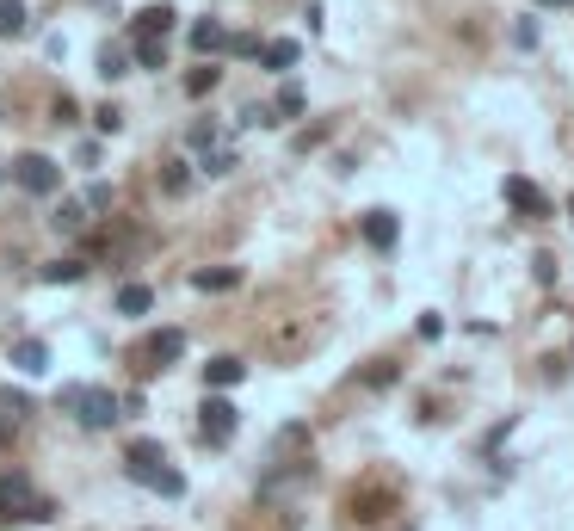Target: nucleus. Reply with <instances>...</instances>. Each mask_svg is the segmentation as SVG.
Returning a JSON list of instances; mask_svg holds the SVG:
<instances>
[{
  "label": "nucleus",
  "instance_id": "obj_1",
  "mask_svg": "<svg viewBox=\"0 0 574 531\" xmlns=\"http://www.w3.org/2000/svg\"><path fill=\"white\" fill-rule=\"evenodd\" d=\"M124 470H130V482L155 488V494H186V476L167 470L161 439H130V445H124Z\"/></svg>",
  "mask_w": 574,
  "mask_h": 531
},
{
  "label": "nucleus",
  "instance_id": "obj_2",
  "mask_svg": "<svg viewBox=\"0 0 574 531\" xmlns=\"http://www.w3.org/2000/svg\"><path fill=\"white\" fill-rule=\"evenodd\" d=\"M56 402L75 414L81 427H93V433H105V427L118 420V396H112V389H99V383H62Z\"/></svg>",
  "mask_w": 574,
  "mask_h": 531
},
{
  "label": "nucleus",
  "instance_id": "obj_3",
  "mask_svg": "<svg viewBox=\"0 0 574 531\" xmlns=\"http://www.w3.org/2000/svg\"><path fill=\"white\" fill-rule=\"evenodd\" d=\"M13 513H25V519H56V507H50L25 476H0V519H13Z\"/></svg>",
  "mask_w": 574,
  "mask_h": 531
},
{
  "label": "nucleus",
  "instance_id": "obj_4",
  "mask_svg": "<svg viewBox=\"0 0 574 531\" xmlns=\"http://www.w3.org/2000/svg\"><path fill=\"white\" fill-rule=\"evenodd\" d=\"M235 427H241V408L223 402V396H204V408H198V439H204V445H229Z\"/></svg>",
  "mask_w": 574,
  "mask_h": 531
},
{
  "label": "nucleus",
  "instance_id": "obj_5",
  "mask_svg": "<svg viewBox=\"0 0 574 531\" xmlns=\"http://www.w3.org/2000/svg\"><path fill=\"white\" fill-rule=\"evenodd\" d=\"M346 513H352L358 525H377V519L396 513V488H389V482H365V488H352V494H346Z\"/></svg>",
  "mask_w": 574,
  "mask_h": 531
},
{
  "label": "nucleus",
  "instance_id": "obj_6",
  "mask_svg": "<svg viewBox=\"0 0 574 531\" xmlns=\"http://www.w3.org/2000/svg\"><path fill=\"white\" fill-rule=\"evenodd\" d=\"M13 180L31 192V198H50L56 186H62V167L50 161V155H19V167H13Z\"/></svg>",
  "mask_w": 574,
  "mask_h": 531
},
{
  "label": "nucleus",
  "instance_id": "obj_7",
  "mask_svg": "<svg viewBox=\"0 0 574 531\" xmlns=\"http://www.w3.org/2000/svg\"><path fill=\"white\" fill-rule=\"evenodd\" d=\"M179 352H186V334H179V328H161V334H155L149 346L136 352V359H142L136 371H142V377H149V371H167V365L179 359Z\"/></svg>",
  "mask_w": 574,
  "mask_h": 531
},
{
  "label": "nucleus",
  "instance_id": "obj_8",
  "mask_svg": "<svg viewBox=\"0 0 574 531\" xmlns=\"http://www.w3.org/2000/svg\"><path fill=\"white\" fill-rule=\"evenodd\" d=\"M365 241L377 247V254H389V247H396V235H402V223H396V210H365Z\"/></svg>",
  "mask_w": 574,
  "mask_h": 531
},
{
  "label": "nucleus",
  "instance_id": "obj_9",
  "mask_svg": "<svg viewBox=\"0 0 574 531\" xmlns=\"http://www.w3.org/2000/svg\"><path fill=\"white\" fill-rule=\"evenodd\" d=\"M507 204L519 210V217H550V198L537 192L531 180H519V173H513V180H507Z\"/></svg>",
  "mask_w": 574,
  "mask_h": 531
},
{
  "label": "nucleus",
  "instance_id": "obj_10",
  "mask_svg": "<svg viewBox=\"0 0 574 531\" xmlns=\"http://www.w3.org/2000/svg\"><path fill=\"white\" fill-rule=\"evenodd\" d=\"M13 365H19L25 377H44V371H50V346H44V340H19V346H13Z\"/></svg>",
  "mask_w": 574,
  "mask_h": 531
},
{
  "label": "nucleus",
  "instance_id": "obj_11",
  "mask_svg": "<svg viewBox=\"0 0 574 531\" xmlns=\"http://www.w3.org/2000/svg\"><path fill=\"white\" fill-rule=\"evenodd\" d=\"M297 56H303V44H297V38H272V44H260V62H266V68H278V75H284V68H297Z\"/></svg>",
  "mask_w": 574,
  "mask_h": 531
},
{
  "label": "nucleus",
  "instance_id": "obj_12",
  "mask_svg": "<svg viewBox=\"0 0 574 531\" xmlns=\"http://www.w3.org/2000/svg\"><path fill=\"white\" fill-rule=\"evenodd\" d=\"M241 377H247V365H241V359H229V352H223V359H210V365H204V383H210V389H235Z\"/></svg>",
  "mask_w": 574,
  "mask_h": 531
},
{
  "label": "nucleus",
  "instance_id": "obj_13",
  "mask_svg": "<svg viewBox=\"0 0 574 531\" xmlns=\"http://www.w3.org/2000/svg\"><path fill=\"white\" fill-rule=\"evenodd\" d=\"M223 44H229V31H223L217 19H198V25H192V50H198V56H217Z\"/></svg>",
  "mask_w": 574,
  "mask_h": 531
},
{
  "label": "nucleus",
  "instance_id": "obj_14",
  "mask_svg": "<svg viewBox=\"0 0 574 531\" xmlns=\"http://www.w3.org/2000/svg\"><path fill=\"white\" fill-rule=\"evenodd\" d=\"M192 285L198 291H235L241 285V266H204V272H192Z\"/></svg>",
  "mask_w": 574,
  "mask_h": 531
},
{
  "label": "nucleus",
  "instance_id": "obj_15",
  "mask_svg": "<svg viewBox=\"0 0 574 531\" xmlns=\"http://www.w3.org/2000/svg\"><path fill=\"white\" fill-rule=\"evenodd\" d=\"M173 31V7H142L136 13V38H167Z\"/></svg>",
  "mask_w": 574,
  "mask_h": 531
},
{
  "label": "nucleus",
  "instance_id": "obj_16",
  "mask_svg": "<svg viewBox=\"0 0 574 531\" xmlns=\"http://www.w3.org/2000/svg\"><path fill=\"white\" fill-rule=\"evenodd\" d=\"M161 192H167V198H186V192H192L186 161H161Z\"/></svg>",
  "mask_w": 574,
  "mask_h": 531
},
{
  "label": "nucleus",
  "instance_id": "obj_17",
  "mask_svg": "<svg viewBox=\"0 0 574 531\" xmlns=\"http://www.w3.org/2000/svg\"><path fill=\"white\" fill-rule=\"evenodd\" d=\"M155 309V291L149 285H124L118 291V315H149Z\"/></svg>",
  "mask_w": 574,
  "mask_h": 531
},
{
  "label": "nucleus",
  "instance_id": "obj_18",
  "mask_svg": "<svg viewBox=\"0 0 574 531\" xmlns=\"http://www.w3.org/2000/svg\"><path fill=\"white\" fill-rule=\"evenodd\" d=\"M25 25H31V13L19 0H0V38H25Z\"/></svg>",
  "mask_w": 574,
  "mask_h": 531
},
{
  "label": "nucleus",
  "instance_id": "obj_19",
  "mask_svg": "<svg viewBox=\"0 0 574 531\" xmlns=\"http://www.w3.org/2000/svg\"><path fill=\"white\" fill-rule=\"evenodd\" d=\"M217 81H223V68H217V62H204V68H192V75H186V93H192V99H204V93H217Z\"/></svg>",
  "mask_w": 574,
  "mask_h": 531
},
{
  "label": "nucleus",
  "instance_id": "obj_20",
  "mask_svg": "<svg viewBox=\"0 0 574 531\" xmlns=\"http://www.w3.org/2000/svg\"><path fill=\"white\" fill-rule=\"evenodd\" d=\"M136 68H167V38H136Z\"/></svg>",
  "mask_w": 574,
  "mask_h": 531
},
{
  "label": "nucleus",
  "instance_id": "obj_21",
  "mask_svg": "<svg viewBox=\"0 0 574 531\" xmlns=\"http://www.w3.org/2000/svg\"><path fill=\"white\" fill-rule=\"evenodd\" d=\"M62 235H81L87 229V204H56V217H50Z\"/></svg>",
  "mask_w": 574,
  "mask_h": 531
},
{
  "label": "nucleus",
  "instance_id": "obj_22",
  "mask_svg": "<svg viewBox=\"0 0 574 531\" xmlns=\"http://www.w3.org/2000/svg\"><path fill=\"white\" fill-rule=\"evenodd\" d=\"M81 272H87V260H50L44 266V285H75Z\"/></svg>",
  "mask_w": 574,
  "mask_h": 531
},
{
  "label": "nucleus",
  "instance_id": "obj_23",
  "mask_svg": "<svg viewBox=\"0 0 574 531\" xmlns=\"http://www.w3.org/2000/svg\"><path fill=\"white\" fill-rule=\"evenodd\" d=\"M99 75H105V81H118V75H130V62H124V50H112V44H105V50H99Z\"/></svg>",
  "mask_w": 574,
  "mask_h": 531
},
{
  "label": "nucleus",
  "instance_id": "obj_24",
  "mask_svg": "<svg viewBox=\"0 0 574 531\" xmlns=\"http://www.w3.org/2000/svg\"><path fill=\"white\" fill-rule=\"evenodd\" d=\"M303 105H309V99H303V87L291 81V87H278V105H272V112H284V118H297Z\"/></svg>",
  "mask_w": 574,
  "mask_h": 531
},
{
  "label": "nucleus",
  "instance_id": "obj_25",
  "mask_svg": "<svg viewBox=\"0 0 574 531\" xmlns=\"http://www.w3.org/2000/svg\"><path fill=\"white\" fill-rule=\"evenodd\" d=\"M365 383H371V389H389V383H396V365H389V359H377V365L365 371Z\"/></svg>",
  "mask_w": 574,
  "mask_h": 531
},
{
  "label": "nucleus",
  "instance_id": "obj_26",
  "mask_svg": "<svg viewBox=\"0 0 574 531\" xmlns=\"http://www.w3.org/2000/svg\"><path fill=\"white\" fill-rule=\"evenodd\" d=\"M235 167V149H217V155H204V173H229Z\"/></svg>",
  "mask_w": 574,
  "mask_h": 531
},
{
  "label": "nucleus",
  "instance_id": "obj_27",
  "mask_svg": "<svg viewBox=\"0 0 574 531\" xmlns=\"http://www.w3.org/2000/svg\"><path fill=\"white\" fill-rule=\"evenodd\" d=\"M93 124H99V130H105V136H112V130H118V124H124V118H118V105H99V112H93Z\"/></svg>",
  "mask_w": 574,
  "mask_h": 531
},
{
  "label": "nucleus",
  "instance_id": "obj_28",
  "mask_svg": "<svg viewBox=\"0 0 574 531\" xmlns=\"http://www.w3.org/2000/svg\"><path fill=\"white\" fill-rule=\"evenodd\" d=\"M223 50H235V56H260V38H247V31H241V38H229Z\"/></svg>",
  "mask_w": 574,
  "mask_h": 531
},
{
  "label": "nucleus",
  "instance_id": "obj_29",
  "mask_svg": "<svg viewBox=\"0 0 574 531\" xmlns=\"http://www.w3.org/2000/svg\"><path fill=\"white\" fill-rule=\"evenodd\" d=\"M531 266H537V278H544V285H556V254H537Z\"/></svg>",
  "mask_w": 574,
  "mask_h": 531
},
{
  "label": "nucleus",
  "instance_id": "obj_30",
  "mask_svg": "<svg viewBox=\"0 0 574 531\" xmlns=\"http://www.w3.org/2000/svg\"><path fill=\"white\" fill-rule=\"evenodd\" d=\"M13 427H19V414H0V445L13 439Z\"/></svg>",
  "mask_w": 574,
  "mask_h": 531
},
{
  "label": "nucleus",
  "instance_id": "obj_31",
  "mask_svg": "<svg viewBox=\"0 0 574 531\" xmlns=\"http://www.w3.org/2000/svg\"><path fill=\"white\" fill-rule=\"evenodd\" d=\"M537 7H574V0H537Z\"/></svg>",
  "mask_w": 574,
  "mask_h": 531
},
{
  "label": "nucleus",
  "instance_id": "obj_32",
  "mask_svg": "<svg viewBox=\"0 0 574 531\" xmlns=\"http://www.w3.org/2000/svg\"><path fill=\"white\" fill-rule=\"evenodd\" d=\"M568 223H574V198H568Z\"/></svg>",
  "mask_w": 574,
  "mask_h": 531
}]
</instances>
